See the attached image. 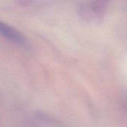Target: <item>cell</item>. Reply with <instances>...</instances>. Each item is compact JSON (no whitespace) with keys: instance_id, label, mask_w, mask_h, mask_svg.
Instances as JSON below:
<instances>
[{"instance_id":"obj_1","label":"cell","mask_w":127,"mask_h":127,"mask_svg":"<svg viewBox=\"0 0 127 127\" xmlns=\"http://www.w3.org/2000/svg\"><path fill=\"white\" fill-rule=\"evenodd\" d=\"M0 34L10 42L22 46H26L27 41L21 33L13 27L0 21Z\"/></svg>"}]
</instances>
